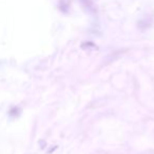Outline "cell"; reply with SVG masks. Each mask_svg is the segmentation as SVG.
Here are the masks:
<instances>
[{"mask_svg":"<svg viewBox=\"0 0 154 154\" xmlns=\"http://www.w3.org/2000/svg\"><path fill=\"white\" fill-rule=\"evenodd\" d=\"M80 2H82V5H84L87 10H89L90 12L95 11V7H94V2H93V0H80Z\"/></svg>","mask_w":154,"mask_h":154,"instance_id":"1","label":"cell"}]
</instances>
